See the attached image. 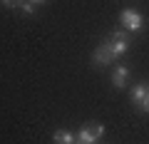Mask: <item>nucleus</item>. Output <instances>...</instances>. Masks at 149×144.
I'll return each instance as SVG.
<instances>
[{
  "label": "nucleus",
  "mask_w": 149,
  "mask_h": 144,
  "mask_svg": "<svg viewBox=\"0 0 149 144\" xmlns=\"http://www.w3.org/2000/svg\"><path fill=\"white\" fill-rule=\"evenodd\" d=\"M30 3H35V5H37V3H45V0H30Z\"/></svg>",
  "instance_id": "obj_11"
},
{
  "label": "nucleus",
  "mask_w": 149,
  "mask_h": 144,
  "mask_svg": "<svg viewBox=\"0 0 149 144\" xmlns=\"http://www.w3.org/2000/svg\"><path fill=\"white\" fill-rule=\"evenodd\" d=\"M147 92H149V82H137V85L132 87V92H129V99L139 104V102L147 97Z\"/></svg>",
  "instance_id": "obj_7"
},
{
  "label": "nucleus",
  "mask_w": 149,
  "mask_h": 144,
  "mask_svg": "<svg viewBox=\"0 0 149 144\" xmlns=\"http://www.w3.org/2000/svg\"><path fill=\"white\" fill-rule=\"evenodd\" d=\"M22 3H25V0H3V5H5V8H20Z\"/></svg>",
  "instance_id": "obj_9"
},
{
  "label": "nucleus",
  "mask_w": 149,
  "mask_h": 144,
  "mask_svg": "<svg viewBox=\"0 0 149 144\" xmlns=\"http://www.w3.org/2000/svg\"><path fill=\"white\" fill-rule=\"evenodd\" d=\"M127 77H129V67L119 65V67H114V72H112V85L117 87V90H122V87L127 85Z\"/></svg>",
  "instance_id": "obj_5"
},
{
  "label": "nucleus",
  "mask_w": 149,
  "mask_h": 144,
  "mask_svg": "<svg viewBox=\"0 0 149 144\" xmlns=\"http://www.w3.org/2000/svg\"><path fill=\"white\" fill-rule=\"evenodd\" d=\"M104 42L109 45L112 57L119 60V57H124V55H127V50H129V32H127V30H114L109 38L104 40Z\"/></svg>",
  "instance_id": "obj_1"
},
{
  "label": "nucleus",
  "mask_w": 149,
  "mask_h": 144,
  "mask_svg": "<svg viewBox=\"0 0 149 144\" xmlns=\"http://www.w3.org/2000/svg\"><path fill=\"white\" fill-rule=\"evenodd\" d=\"M92 62H95L97 67H109V65L114 62V57H112V50H109V45H107V42H102L100 47L92 52Z\"/></svg>",
  "instance_id": "obj_4"
},
{
  "label": "nucleus",
  "mask_w": 149,
  "mask_h": 144,
  "mask_svg": "<svg viewBox=\"0 0 149 144\" xmlns=\"http://www.w3.org/2000/svg\"><path fill=\"white\" fill-rule=\"evenodd\" d=\"M52 142L55 144H74V142H77V134L70 132V129H55Z\"/></svg>",
  "instance_id": "obj_6"
},
{
  "label": "nucleus",
  "mask_w": 149,
  "mask_h": 144,
  "mask_svg": "<svg viewBox=\"0 0 149 144\" xmlns=\"http://www.w3.org/2000/svg\"><path fill=\"white\" fill-rule=\"evenodd\" d=\"M20 10H22V15H35V3H30V0H25V3H22L20 5Z\"/></svg>",
  "instance_id": "obj_8"
},
{
  "label": "nucleus",
  "mask_w": 149,
  "mask_h": 144,
  "mask_svg": "<svg viewBox=\"0 0 149 144\" xmlns=\"http://www.w3.org/2000/svg\"><path fill=\"white\" fill-rule=\"evenodd\" d=\"M139 107H142V112H147V114H149V92H147V97L139 102Z\"/></svg>",
  "instance_id": "obj_10"
},
{
  "label": "nucleus",
  "mask_w": 149,
  "mask_h": 144,
  "mask_svg": "<svg viewBox=\"0 0 149 144\" xmlns=\"http://www.w3.org/2000/svg\"><path fill=\"white\" fill-rule=\"evenodd\" d=\"M74 144H80V142H74Z\"/></svg>",
  "instance_id": "obj_12"
},
{
  "label": "nucleus",
  "mask_w": 149,
  "mask_h": 144,
  "mask_svg": "<svg viewBox=\"0 0 149 144\" xmlns=\"http://www.w3.org/2000/svg\"><path fill=\"white\" fill-rule=\"evenodd\" d=\"M119 25H122V30H127V32H139L142 25H144V17H142V13L127 8V10H122V15H119Z\"/></svg>",
  "instance_id": "obj_2"
},
{
  "label": "nucleus",
  "mask_w": 149,
  "mask_h": 144,
  "mask_svg": "<svg viewBox=\"0 0 149 144\" xmlns=\"http://www.w3.org/2000/svg\"><path fill=\"white\" fill-rule=\"evenodd\" d=\"M104 134V124H85L77 132V142L80 144H97V139Z\"/></svg>",
  "instance_id": "obj_3"
}]
</instances>
